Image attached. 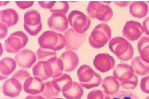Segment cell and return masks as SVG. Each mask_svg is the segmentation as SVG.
I'll return each mask as SVG.
<instances>
[{
  "label": "cell",
  "instance_id": "1",
  "mask_svg": "<svg viewBox=\"0 0 149 99\" xmlns=\"http://www.w3.org/2000/svg\"><path fill=\"white\" fill-rule=\"evenodd\" d=\"M111 99H139L133 93L126 91H121L117 93Z\"/></svg>",
  "mask_w": 149,
  "mask_h": 99
}]
</instances>
